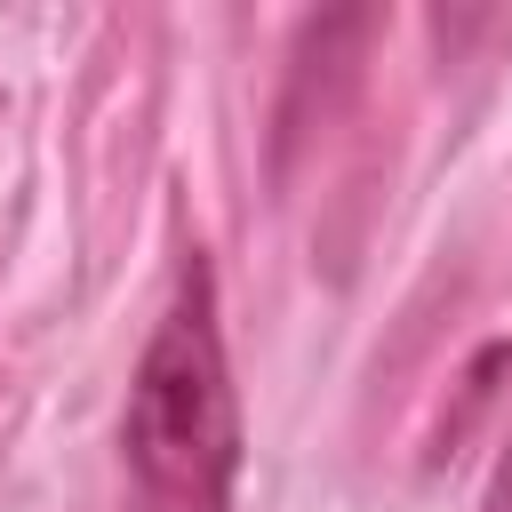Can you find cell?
Returning a JSON list of instances; mask_svg holds the SVG:
<instances>
[{"label": "cell", "instance_id": "cell-1", "mask_svg": "<svg viewBox=\"0 0 512 512\" xmlns=\"http://www.w3.org/2000/svg\"><path fill=\"white\" fill-rule=\"evenodd\" d=\"M128 512H232L240 480V400L216 328V272L192 248L176 264V296L136 360L120 416Z\"/></svg>", "mask_w": 512, "mask_h": 512}, {"label": "cell", "instance_id": "cell-2", "mask_svg": "<svg viewBox=\"0 0 512 512\" xmlns=\"http://www.w3.org/2000/svg\"><path fill=\"white\" fill-rule=\"evenodd\" d=\"M480 512H512V440H504V456H496V480H488V504Z\"/></svg>", "mask_w": 512, "mask_h": 512}]
</instances>
